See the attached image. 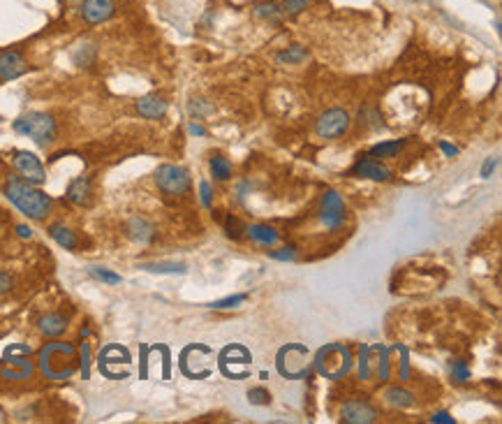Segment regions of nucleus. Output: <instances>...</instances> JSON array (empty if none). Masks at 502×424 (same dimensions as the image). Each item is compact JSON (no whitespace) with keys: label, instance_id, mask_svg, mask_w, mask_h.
<instances>
[{"label":"nucleus","instance_id":"nucleus-1","mask_svg":"<svg viewBox=\"0 0 502 424\" xmlns=\"http://www.w3.org/2000/svg\"><path fill=\"white\" fill-rule=\"evenodd\" d=\"M5 195L21 214H26L33 221H45L53 207L51 197L47 192H42L38 186L28 184V181H23L19 174L10 177L8 186H5Z\"/></svg>","mask_w":502,"mask_h":424},{"label":"nucleus","instance_id":"nucleus-2","mask_svg":"<svg viewBox=\"0 0 502 424\" xmlns=\"http://www.w3.org/2000/svg\"><path fill=\"white\" fill-rule=\"evenodd\" d=\"M40 371L49 380H67L77 371V348L72 343H47L40 350Z\"/></svg>","mask_w":502,"mask_h":424},{"label":"nucleus","instance_id":"nucleus-3","mask_svg":"<svg viewBox=\"0 0 502 424\" xmlns=\"http://www.w3.org/2000/svg\"><path fill=\"white\" fill-rule=\"evenodd\" d=\"M14 132L16 135L30 137L40 147H49L56 139V121H53L45 112H28L14 121Z\"/></svg>","mask_w":502,"mask_h":424},{"label":"nucleus","instance_id":"nucleus-4","mask_svg":"<svg viewBox=\"0 0 502 424\" xmlns=\"http://www.w3.org/2000/svg\"><path fill=\"white\" fill-rule=\"evenodd\" d=\"M315 364H317V371H320L322 375H327V378H331V380H338V378H342V375L350 373L352 355L345 345L334 343V345H327V348H322L320 353H317Z\"/></svg>","mask_w":502,"mask_h":424},{"label":"nucleus","instance_id":"nucleus-5","mask_svg":"<svg viewBox=\"0 0 502 424\" xmlns=\"http://www.w3.org/2000/svg\"><path fill=\"white\" fill-rule=\"evenodd\" d=\"M155 184L164 195L179 197L190 188V174L179 165H160L155 169Z\"/></svg>","mask_w":502,"mask_h":424},{"label":"nucleus","instance_id":"nucleus-6","mask_svg":"<svg viewBox=\"0 0 502 424\" xmlns=\"http://www.w3.org/2000/svg\"><path fill=\"white\" fill-rule=\"evenodd\" d=\"M12 167H14V172L19 174L23 181H28V184H33V186H42L47 181L45 165H42V160L35 153H30V151H14V153H12Z\"/></svg>","mask_w":502,"mask_h":424},{"label":"nucleus","instance_id":"nucleus-7","mask_svg":"<svg viewBox=\"0 0 502 424\" xmlns=\"http://www.w3.org/2000/svg\"><path fill=\"white\" fill-rule=\"evenodd\" d=\"M30 355V348L21 350L19 357H16V350H14V343L10 345V348H5V355H3V366H0V375L8 380H26L33 375V364L28 362Z\"/></svg>","mask_w":502,"mask_h":424},{"label":"nucleus","instance_id":"nucleus-8","mask_svg":"<svg viewBox=\"0 0 502 424\" xmlns=\"http://www.w3.org/2000/svg\"><path fill=\"white\" fill-rule=\"evenodd\" d=\"M347 128H350V114H347L345 109H329V112H324L315 123V132L324 139L345 135Z\"/></svg>","mask_w":502,"mask_h":424},{"label":"nucleus","instance_id":"nucleus-9","mask_svg":"<svg viewBox=\"0 0 502 424\" xmlns=\"http://www.w3.org/2000/svg\"><path fill=\"white\" fill-rule=\"evenodd\" d=\"M114 14H116L114 0H84L79 5V16L88 26H100V23L112 19Z\"/></svg>","mask_w":502,"mask_h":424},{"label":"nucleus","instance_id":"nucleus-10","mask_svg":"<svg viewBox=\"0 0 502 424\" xmlns=\"http://www.w3.org/2000/svg\"><path fill=\"white\" fill-rule=\"evenodd\" d=\"M320 218H322L324 227H329V229H338L342 225V221H345V204H342L340 192H336V190L324 192Z\"/></svg>","mask_w":502,"mask_h":424},{"label":"nucleus","instance_id":"nucleus-11","mask_svg":"<svg viewBox=\"0 0 502 424\" xmlns=\"http://www.w3.org/2000/svg\"><path fill=\"white\" fill-rule=\"evenodd\" d=\"M26 72H28V63L19 51L16 49L0 51V82H14L21 75H26Z\"/></svg>","mask_w":502,"mask_h":424},{"label":"nucleus","instance_id":"nucleus-12","mask_svg":"<svg viewBox=\"0 0 502 424\" xmlns=\"http://www.w3.org/2000/svg\"><path fill=\"white\" fill-rule=\"evenodd\" d=\"M342 422H350V424H371L375 422V410L371 408L368 403L364 401H347L340 410Z\"/></svg>","mask_w":502,"mask_h":424},{"label":"nucleus","instance_id":"nucleus-13","mask_svg":"<svg viewBox=\"0 0 502 424\" xmlns=\"http://www.w3.org/2000/svg\"><path fill=\"white\" fill-rule=\"evenodd\" d=\"M137 114L144 119H149V121H158L167 114V102L155 93L144 95V98L137 100Z\"/></svg>","mask_w":502,"mask_h":424},{"label":"nucleus","instance_id":"nucleus-14","mask_svg":"<svg viewBox=\"0 0 502 424\" xmlns=\"http://www.w3.org/2000/svg\"><path fill=\"white\" fill-rule=\"evenodd\" d=\"M352 174H357V177H366V179H373V181H387L391 177V172L384 165H379L373 158H364L359 160L357 165L352 167Z\"/></svg>","mask_w":502,"mask_h":424},{"label":"nucleus","instance_id":"nucleus-15","mask_svg":"<svg viewBox=\"0 0 502 424\" xmlns=\"http://www.w3.org/2000/svg\"><path fill=\"white\" fill-rule=\"evenodd\" d=\"M38 327H40V332L45 336H51V338H56L60 334H65V329H67V318L65 316H60V313H47V316H42L38 320Z\"/></svg>","mask_w":502,"mask_h":424},{"label":"nucleus","instance_id":"nucleus-16","mask_svg":"<svg viewBox=\"0 0 502 424\" xmlns=\"http://www.w3.org/2000/svg\"><path fill=\"white\" fill-rule=\"evenodd\" d=\"M65 195L72 204H86L90 197V179L88 177H77L70 186H67Z\"/></svg>","mask_w":502,"mask_h":424},{"label":"nucleus","instance_id":"nucleus-17","mask_svg":"<svg viewBox=\"0 0 502 424\" xmlns=\"http://www.w3.org/2000/svg\"><path fill=\"white\" fill-rule=\"evenodd\" d=\"M246 232H248V237L255 241V244H262V246L278 244V232H275L273 227H268V225H250Z\"/></svg>","mask_w":502,"mask_h":424},{"label":"nucleus","instance_id":"nucleus-18","mask_svg":"<svg viewBox=\"0 0 502 424\" xmlns=\"http://www.w3.org/2000/svg\"><path fill=\"white\" fill-rule=\"evenodd\" d=\"M49 234H51V239L56 241L58 246H63L65 251H75V248H77V237H75V232H72L70 227L60 225V223H56V225L49 227Z\"/></svg>","mask_w":502,"mask_h":424},{"label":"nucleus","instance_id":"nucleus-19","mask_svg":"<svg viewBox=\"0 0 502 424\" xmlns=\"http://www.w3.org/2000/svg\"><path fill=\"white\" fill-rule=\"evenodd\" d=\"M127 234L134 241H139V244H146V241L153 239V225L146 223L144 218H132L130 225H127Z\"/></svg>","mask_w":502,"mask_h":424},{"label":"nucleus","instance_id":"nucleus-20","mask_svg":"<svg viewBox=\"0 0 502 424\" xmlns=\"http://www.w3.org/2000/svg\"><path fill=\"white\" fill-rule=\"evenodd\" d=\"M403 147H405V139H391V142L375 144V147L371 149V155L373 158H391V155L401 153Z\"/></svg>","mask_w":502,"mask_h":424},{"label":"nucleus","instance_id":"nucleus-21","mask_svg":"<svg viewBox=\"0 0 502 424\" xmlns=\"http://www.w3.org/2000/svg\"><path fill=\"white\" fill-rule=\"evenodd\" d=\"M384 399H387V403L398 406V408H410L414 403L412 392L403 390V387H391V390L384 392Z\"/></svg>","mask_w":502,"mask_h":424},{"label":"nucleus","instance_id":"nucleus-22","mask_svg":"<svg viewBox=\"0 0 502 424\" xmlns=\"http://www.w3.org/2000/svg\"><path fill=\"white\" fill-rule=\"evenodd\" d=\"M308 58V49L301 45H292L290 49L278 53V63H287V65H297V63H303V60Z\"/></svg>","mask_w":502,"mask_h":424},{"label":"nucleus","instance_id":"nucleus-23","mask_svg":"<svg viewBox=\"0 0 502 424\" xmlns=\"http://www.w3.org/2000/svg\"><path fill=\"white\" fill-rule=\"evenodd\" d=\"M142 269L151 271V274H186V266L174 264V262H153V264H142Z\"/></svg>","mask_w":502,"mask_h":424},{"label":"nucleus","instance_id":"nucleus-24","mask_svg":"<svg viewBox=\"0 0 502 424\" xmlns=\"http://www.w3.org/2000/svg\"><path fill=\"white\" fill-rule=\"evenodd\" d=\"M211 172L213 177L220 179V181H227L231 177V165L227 158H223V155H216V158H211Z\"/></svg>","mask_w":502,"mask_h":424},{"label":"nucleus","instance_id":"nucleus-25","mask_svg":"<svg viewBox=\"0 0 502 424\" xmlns=\"http://www.w3.org/2000/svg\"><path fill=\"white\" fill-rule=\"evenodd\" d=\"M88 274L97 278V281H102V283H107V286H118L123 278H121L118 274H114L112 269H105V266H90L88 269Z\"/></svg>","mask_w":502,"mask_h":424},{"label":"nucleus","instance_id":"nucleus-26","mask_svg":"<svg viewBox=\"0 0 502 424\" xmlns=\"http://www.w3.org/2000/svg\"><path fill=\"white\" fill-rule=\"evenodd\" d=\"M246 299H248V295H231V297H225V299L213 301L211 308H216V311H225V308H236L238 304H243Z\"/></svg>","mask_w":502,"mask_h":424},{"label":"nucleus","instance_id":"nucleus-27","mask_svg":"<svg viewBox=\"0 0 502 424\" xmlns=\"http://www.w3.org/2000/svg\"><path fill=\"white\" fill-rule=\"evenodd\" d=\"M248 401L255 406H266V403H271V392L264 390V387H253V390L248 392Z\"/></svg>","mask_w":502,"mask_h":424},{"label":"nucleus","instance_id":"nucleus-28","mask_svg":"<svg viewBox=\"0 0 502 424\" xmlns=\"http://www.w3.org/2000/svg\"><path fill=\"white\" fill-rule=\"evenodd\" d=\"M253 12L257 16H262V19H275V16H280V12L283 10H280L275 3H260Z\"/></svg>","mask_w":502,"mask_h":424},{"label":"nucleus","instance_id":"nucleus-29","mask_svg":"<svg viewBox=\"0 0 502 424\" xmlns=\"http://www.w3.org/2000/svg\"><path fill=\"white\" fill-rule=\"evenodd\" d=\"M310 5V0H285L283 3V12L285 14H299Z\"/></svg>","mask_w":502,"mask_h":424},{"label":"nucleus","instance_id":"nucleus-30","mask_svg":"<svg viewBox=\"0 0 502 424\" xmlns=\"http://www.w3.org/2000/svg\"><path fill=\"white\" fill-rule=\"evenodd\" d=\"M451 373H454V380H458V383H465V380L470 378V369L461 360L454 362V366H451Z\"/></svg>","mask_w":502,"mask_h":424},{"label":"nucleus","instance_id":"nucleus-31","mask_svg":"<svg viewBox=\"0 0 502 424\" xmlns=\"http://www.w3.org/2000/svg\"><path fill=\"white\" fill-rule=\"evenodd\" d=\"M81 373H84V378H88V373H90V345L88 343L81 345Z\"/></svg>","mask_w":502,"mask_h":424},{"label":"nucleus","instance_id":"nucleus-32","mask_svg":"<svg viewBox=\"0 0 502 424\" xmlns=\"http://www.w3.org/2000/svg\"><path fill=\"white\" fill-rule=\"evenodd\" d=\"M268 255H271L273 260H280V262H285V260H294V255H297V248L287 246V248H283V251H271Z\"/></svg>","mask_w":502,"mask_h":424},{"label":"nucleus","instance_id":"nucleus-33","mask_svg":"<svg viewBox=\"0 0 502 424\" xmlns=\"http://www.w3.org/2000/svg\"><path fill=\"white\" fill-rule=\"evenodd\" d=\"M206 112H211V105H206V100H192V105H190V114L192 116H201Z\"/></svg>","mask_w":502,"mask_h":424},{"label":"nucleus","instance_id":"nucleus-34","mask_svg":"<svg viewBox=\"0 0 502 424\" xmlns=\"http://www.w3.org/2000/svg\"><path fill=\"white\" fill-rule=\"evenodd\" d=\"M12 286H14V281H12V276L8 274V271H0V297L3 295H8Z\"/></svg>","mask_w":502,"mask_h":424},{"label":"nucleus","instance_id":"nucleus-35","mask_svg":"<svg viewBox=\"0 0 502 424\" xmlns=\"http://www.w3.org/2000/svg\"><path fill=\"white\" fill-rule=\"evenodd\" d=\"M199 197H201V204H204L206 209H211V188L206 181H201L199 184Z\"/></svg>","mask_w":502,"mask_h":424},{"label":"nucleus","instance_id":"nucleus-36","mask_svg":"<svg viewBox=\"0 0 502 424\" xmlns=\"http://www.w3.org/2000/svg\"><path fill=\"white\" fill-rule=\"evenodd\" d=\"M431 422H442V424H454V417H449L447 413H436L431 417Z\"/></svg>","mask_w":502,"mask_h":424},{"label":"nucleus","instance_id":"nucleus-37","mask_svg":"<svg viewBox=\"0 0 502 424\" xmlns=\"http://www.w3.org/2000/svg\"><path fill=\"white\" fill-rule=\"evenodd\" d=\"M188 132H190V135H197V137H204L206 135V130L201 128V125H197V123H190L188 125Z\"/></svg>","mask_w":502,"mask_h":424},{"label":"nucleus","instance_id":"nucleus-38","mask_svg":"<svg viewBox=\"0 0 502 424\" xmlns=\"http://www.w3.org/2000/svg\"><path fill=\"white\" fill-rule=\"evenodd\" d=\"M495 162H498V160H486V162H484V167H481V177H484V179H488V174L493 172Z\"/></svg>","mask_w":502,"mask_h":424},{"label":"nucleus","instance_id":"nucleus-39","mask_svg":"<svg viewBox=\"0 0 502 424\" xmlns=\"http://www.w3.org/2000/svg\"><path fill=\"white\" fill-rule=\"evenodd\" d=\"M16 232H19L21 239H30V237H33V229H30L28 225H19V227H16Z\"/></svg>","mask_w":502,"mask_h":424},{"label":"nucleus","instance_id":"nucleus-40","mask_svg":"<svg viewBox=\"0 0 502 424\" xmlns=\"http://www.w3.org/2000/svg\"><path fill=\"white\" fill-rule=\"evenodd\" d=\"M440 149H442L447 155H456V153H458V149H456V147H449V144H444V142L440 144Z\"/></svg>","mask_w":502,"mask_h":424}]
</instances>
